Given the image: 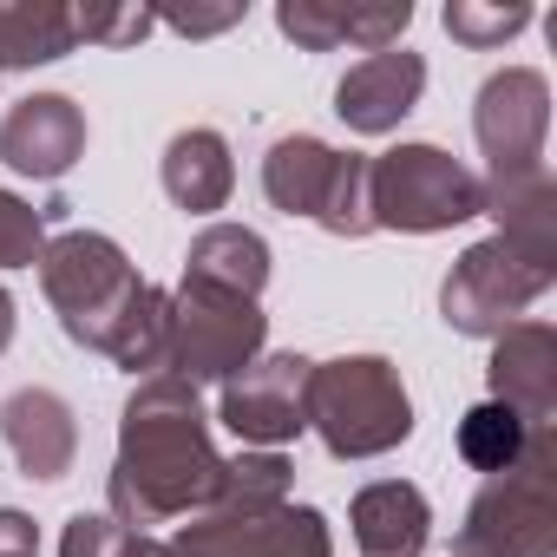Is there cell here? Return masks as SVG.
I'll return each mask as SVG.
<instances>
[{"label": "cell", "instance_id": "6da1fadb", "mask_svg": "<svg viewBox=\"0 0 557 557\" xmlns=\"http://www.w3.org/2000/svg\"><path fill=\"white\" fill-rule=\"evenodd\" d=\"M223 479V453L210 446V420L197 407V387L177 374H151L119 420V459L106 479V505L125 531L171 524L190 511H210Z\"/></svg>", "mask_w": 557, "mask_h": 557}, {"label": "cell", "instance_id": "7a4b0ae2", "mask_svg": "<svg viewBox=\"0 0 557 557\" xmlns=\"http://www.w3.org/2000/svg\"><path fill=\"white\" fill-rule=\"evenodd\" d=\"M40 289H47V302L60 309V329L79 348H92V355H106L112 368H132V374L164 368L171 296L145 283L112 236H99V230L53 236L47 256H40Z\"/></svg>", "mask_w": 557, "mask_h": 557}, {"label": "cell", "instance_id": "3957f363", "mask_svg": "<svg viewBox=\"0 0 557 557\" xmlns=\"http://www.w3.org/2000/svg\"><path fill=\"white\" fill-rule=\"evenodd\" d=\"M492 216H498V230L453 262L446 289H440V315L459 335L498 342L557 283V184H537V190L498 203Z\"/></svg>", "mask_w": 557, "mask_h": 557}, {"label": "cell", "instance_id": "277c9868", "mask_svg": "<svg viewBox=\"0 0 557 557\" xmlns=\"http://www.w3.org/2000/svg\"><path fill=\"white\" fill-rule=\"evenodd\" d=\"M309 426L335 459H381L413 433V400L387 355H335L309 368Z\"/></svg>", "mask_w": 557, "mask_h": 557}, {"label": "cell", "instance_id": "5b68a950", "mask_svg": "<svg viewBox=\"0 0 557 557\" xmlns=\"http://www.w3.org/2000/svg\"><path fill=\"white\" fill-rule=\"evenodd\" d=\"M459 557H557V426L466 505Z\"/></svg>", "mask_w": 557, "mask_h": 557}, {"label": "cell", "instance_id": "8992f818", "mask_svg": "<svg viewBox=\"0 0 557 557\" xmlns=\"http://www.w3.org/2000/svg\"><path fill=\"white\" fill-rule=\"evenodd\" d=\"M472 132L485 151V210L505 197H524L537 184H550L544 171V138H550V79L537 66H505L479 86L472 106Z\"/></svg>", "mask_w": 557, "mask_h": 557}, {"label": "cell", "instance_id": "52a82bcc", "mask_svg": "<svg viewBox=\"0 0 557 557\" xmlns=\"http://www.w3.org/2000/svg\"><path fill=\"white\" fill-rule=\"evenodd\" d=\"M368 216L374 230L433 236V230L485 216V184L440 145H400V151L368 158Z\"/></svg>", "mask_w": 557, "mask_h": 557}, {"label": "cell", "instance_id": "ba28073f", "mask_svg": "<svg viewBox=\"0 0 557 557\" xmlns=\"http://www.w3.org/2000/svg\"><path fill=\"white\" fill-rule=\"evenodd\" d=\"M262 190L283 216H309L329 236H368V158L361 151H335L309 132L275 138L262 158Z\"/></svg>", "mask_w": 557, "mask_h": 557}, {"label": "cell", "instance_id": "9c48e42d", "mask_svg": "<svg viewBox=\"0 0 557 557\" xmlns=\"http://www.w3.org/2000/svg\"><path fill=\"white\" fill-rule=\"evenodd\" d=\"M269 342V315L262 302L223 296V289H197L177 283L171 289V315H164V368L177 381H230L243 374Z\"/></svg>", "mask_w": 557, "mask_h": 557}, {"label": "cell", "instance_id": "30bf717a", "mask_svg": "<svg viewBox=\"0 0 557 557\" xmlns=\"http://www.w3.org/2000/svg\"><path fill=\"white\" fill-rule=\"evenodd\" d=\"M171 557H335V537L315 505L197 511V524L171 537Z\"/></svg>", "mask_w": 557, "mask_h": 557}, {"label": "cell", "instance_id": "8fae6325", "mask_svg": "<svg viewBox=\"0 0 557 557\" xmlns=\"http://www.w3.org/2000/svg\"><path fill=\"white\" fill-rule=\"evenodd\" d=\"M309 368L302 355H256L243 374L223 381V426L256 446V453H275L309 433Z\"/></svg>", "mask_w": 557, "mask_h": 557}, {"label": "cell", "instance_id": "7c38bea8", "mask_svg": "<svg viewBox=\"0 0 557 557\" xmlns=\"http://www.w3.org/2000/svg\"><path fill=\"white\" fill-rule=\"evenodd\" d=\"M79 158H86V112L66 92H27L21 106H8V119H0V164L8 171L60 184Z\"/></svg>", "mask_w": 557, "mask_h": 557}, {"label": "cell", "instance_id": "4fadbf2b", "mask_svg": "<svg viewBox=\"0 0 557 557\" xmlns=\"http://www.w3.org/2000/svg\"><path fill=\"white\" fill-rule=\"evenodd\" d=\"M426 92V60L407 53V47H381L368 60H355L335 86V112L348 132L361 138H381V132H400V119L420 106Z\"/></svg>", "mask_w": 557, "mask_h": 557}, {"label": "cell", "instance_id": "5bb4252c", "mask_svg": "<svg viewBox=\"0 0 557 557\" xmlns=\"http://www.w3.org/2000/svg\"><path fill=\"white\" fill-rule=\"evenodd\" d=\"M485 387L498 407L524 413L531 426H557V329L550 322H511L492 342Z\"/></svg>", "mask_w": 557, "mask_h": 557}, {"label": "cell", "instance_id": "9a60e30c", "mask_svg": "<svg viewBox=\"0 0 557 557\" xmlns=\"http://www.w3.org/2000/svg\"><path fill=\"white\" fill-rule=\"evenodd\" d=\"M0 440L21 459L27 479H66L79 459V420L66 407V394L53 387H21L0 400Z\"/></svg>", "mask_w": 557, "mask_h": 557}, {"label": "cell", "instance_id": "2e32d148", "mask_svg": "<svg viewBox=\"0 0 557 557\" xmlns=\"http://www.w3.org/2000/svg\"><path fill=\"white\" fill-rule=\"evenodd\" d=\"M407 21H413L407 0H387V8H342V0H283V8H275V27H283L302 53H335V47L381 53V47H400Z\"/></svg>", "mask_w": 557, "mask_h": 557}, {"label": "cell", "instance_id": "e0dca14e", "mask_svg": "<svg viewBox=\"0 0 557 557\" xmlns=\"http://www.w3.org/2000/svg\"><path fill=\"white\" fill-rule=\"evenodd\" d=\"M348 524H355L361 557H420V550H426V537H433L426 492H420V485H407V479L361 485V492H355V505H348Z\"/></svg>", "mask_w": 557, "mask_h": 557}, {"label": "cell", "instance_id": "ac0fdd59", "mask_svg": "<svg viewBox=\"0 0 557 557\" xmlns=\"http://www.w3.org/2000/svg\"><path fill=\"white\" fill-rule=\"evenodd\" d=\"M184 283L256 302L262 283H269V243H262L256 230H243V223H210V230H197L190 249H184Z\"/></svg>", "mask_w": 557, "mask_h": 557}, {"label": "cell", "instance_id": "d6986e66", "mask_svg": "<svg viewBox=\"0 0 557 557\" xmlns=\"http://www.w3.org/2000/svg\"><path fill=\"white\" fill-rule=\"evenodd\" d=\"M230 190H236V164H230L223 132L190 125V132H177V138L164 145V197H171L177 210L210 216V210L230 203Z\"/></svg>", "mask_w": 557, "mask_h": 557}, {"label": "cell", "instance_id": "ffe728a7", "mask_svg": "<svg viewBox=\"0 0 557 557\" xmlns=\"http://www.w3.org/2000/svg\"><path fill=\"white\" fill-rule=\"evenodd\" d=\"M73 47H79V8H60V0H0V73L66 60Z\"/></svg>", "mask_w": 557, "mask_h": 557}, {"label": "cell", "instance_id": "44dd1931", "mask_svg": "<svg viewBox=\"0 0 557 557\" xmlns=\"http://www.w3.org/2000/svg\"><path fill=\"white\" fill-rule=\"evenodd\" d=\"M531 440H537V426L524 420V413H511V407H498V400H479L466 420H459V459L472 466V472H511L524 453H531Z\"/></svg>", "mask_w": 557, "mask_h": 557}, {"label": "cell", "instance_id": "7402d4cb", "mask_svg": "<svg viewBox=\"0 0 557 557\" xmlns=\"http://www.w3.org/2000/svg\"><path fill=\"white\" fill-rule=\"evenodd\" d=\"M289 505V459L283 453H236L223 459L210 511H275Z\"/></svg>", "mask_w": 557, "mask_h": 557}, {"label": "cell", "instance_id": "603a6c76", "mask_svg": "<svg viewBox=\"0 0 557 557\" xmlns=\"http://www.w3.org/2000/svg\"><path fill=\"white\" fill-rule=\"evenodd\" d=\"M524 27H531V8H518V0H511V8H479V0H453V8H446V34L459 47H472V53L505 47Z\"/></svg>", "mask_w": 557, "mask_h": 557}, {"label": "cell", "instance_id": "cb8c5ba5", "mask_svg": "<svg viewBox=\"0 0 557 557\" xmlns=\"http://www.w3.org/2000/svg\"><path fill=\"white\" fill-rule=\"evenodd\" d=\"M47 256V216L14 197V190H0V269H34Z\"/></svg>", "mask_w": 557, "mask_h": 557}, {"label": "cell", "instance_id": "d4e9b609", "mask_svg": "<svg viewBox=\"0 0 557 557\" xmlns=\"http://www.w3.org/2000/svg\"><path fill=\"white\" fill-rule=\"evenodd\" d=\"M125 537H132V531H125L112 511H79V518L66 524V537H60V557H119Z\"/></svg>", "mask_w": 557, "mask_h": 557}, {"label": "cell", "instance_id": "484cf974", "mask_svg": "<svg viewBox=\"0 0 557 557\" xmlns=\"http://www.w3.org/2000/svg\"><path fill=\"white\" fill-rule=\"evenodd\" d=\"M151 27H158V14H145V8H79V40L125 47V40H145Z\"/></svg>", "mask_w": 557, "mask_h": 557}, {"label": "cell", "instance_id": "4316f807", "mask_svg": "<svg viewBox=\"0 0 557 557\" xmlns=\"http://www.w3.org/2000/svg\"><path fill=\"white\" fill-rule=\"evenodd\" d=\"M158 21L177 27V34H190V40H203V34H223V27L243 21V0H223V8H171V14H158Z\"/></svg>", "mask_w": 557, "mask_h": 557}, {"label": "cell", "instance_id": "83f0119b", "mask_svg": "<svg viewBox=\"0 0 557 557\" xmlns=\"http://www.w3.org/2000/svg\"><path fill=\"white\" fill-rule=\"evenodd\" d=\"M0 557H40V531L27 511H0Z\"/></svg>", "mask_w": 557, "mask_h": 557}, {"label": "cell", "instance_id": "f1b7e54d", "mask_svg": "<svg viewBox=\"0 0 557 557\" xmlns=\"http://www.w3.org/2000/svg\"><path fill=\"white\" fill-rule=\"evenodd\" d=\"M119 557H171V544H158V537H145V531H132Z\"/></svg>", "mask_w": 557, "mask_h": 557}, {"label": "cell", "instance_id": "f546056e", "mask_svg": "<svg viewBox=\"0 0 557 557\" xmlns=\"http://www.w3.org/2000/svg\"><path fill=\"white\" fill-rule=\"evenodd\" d=\"M8 342H14V296L0 289V355H8Z\"/></svg>", "mask_w": 557, "mask_h": 557}]
</instances>
